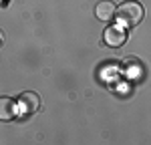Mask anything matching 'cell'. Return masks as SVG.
Listing matches in <instances>:
<instances>
[{"instance_id":"obj_6","label":"cell","mask_w":151,"mask_h":145,"mask_svg":"<svg viewBox=\"0 0 151 145\" xmlns=\"http://www.w3.org/2000/svg\"><path fill=\"white\" fill-rule=\"evenodd\" d=\"M8 6V0H2V8H6Z\"/></svg>"},{"instance_id":"obj_3","label":"cell","mask_w":151,"mask_h":145,"mask_svg":"<svg viewBox=\"0 0 151 145\" xmlns=\"http://www.w3.org/2000/svg\"><path fill=\"white\" fill-rule=\"evenodd\" d=\"M18 109L22 115H35L36 111L40 109V99L36 93L28 91V93H22L20 99H18Z\"/></svg>"},{"instance_id":"obj_4","label":"cell","mask_w":151,"mask_h":145,"mask_svg":"<svg viewBox=\"0 0 151 145\" xmlns=\"http://www.w3.org/2000/svg\"><path fill=\"white\" fill-rule=\"evenodd\" d=\"M95 14H97V18H99V20L109 22V20H113V18H115L117 6L111 2V0H101V2L95 6Z\"/></svg>"},{"instance_id":"obj_7","label":"cell","mask_w":151,"mask_h":145,"mask_svg":"<svg viewBox=\"0 0 151 145\" xmlns=\"http://www.w3.org/2000/svg\"><path fill=\"white\" fill-rule=\"evenodd\" d=\"M0 42H2V32H0Z\"/></svg>"},{"instance_id":"obj_2","label":"cell","mask_w":151,"mask_h":145,"mask_svg":"<svg viewBox=\"0 0 151 145\" xmlns=\"http://www.w3.org/2000/svg\"><path fill=\"white\" fill-rule=\"evenodd\" d=\"M103 38H105V42H107L109 47L117 48L127 40V30H125L121 24H111V26H107Z\"/></svg>"},{"instance_id":"obj_1","label":"cell","mask_w":151,"mask_h":145,"mask_svg":"<svg viewBox=\"0 0 151 145\" xmlns=\"http://www.w3.org/2000/svg\"><path fill=\"white\" fill-rule=\"evenodd\" d=\"M117 20L121 26L131 28V26H137L143 20V6L139 2H125L117 8Z\"/></svg>"},{"instance_id":"obj_5","label":"cell","mask_w":151,"mask_h":145,"mask_svg":"<svg viewBox=\"0 0 151 145\" xmlns=\"http://www.w3.org/2000/svg\"><path fill=\"white\" fill-rule=\"evenodd\" d=\"M16 103L10 97H0V121H12L16 117Z\"/></svg>"}]
</instances>
